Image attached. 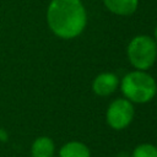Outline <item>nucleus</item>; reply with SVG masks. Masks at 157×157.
<instances>
[{"label":"nucleus","mask_w":157,"mask_h":157,"mask_svg":"<svg viewBox=\"0 0 157 157\" xmlns=\"http://www.w3.org/2000/svg\"><path fill=\"white\" fill-rule=\"evenodd\" d=\"M55 152V144L49 136L37 137L31 146V157H53Z\"/></svg>","instance_id":"nucleus-7"},{"label":"nucleus","mask_w":157,"mask_h":157,"mask_svg":"<svg viewBox=\"0 0 157 157\" xmlns=\"http://www.w3.org/2000/svg\"><path fill=\"white\" fill-rule=\"evenodd\" d=\"M108 11L118 16L132 15L139 6V0H103Z\"/></svg>","instance_id":"nucleus-6"},{"label":"nucleus","mask_w":157,"mask_h":157,"mask_svg":"<svg viewBox=\"0 0 157 157\" xmlns=\"http://www.w3.org/2000/svg\"><path fill=\"white\" fill-rule=\"evenodd\" d=\"M124 98L131 103L144 104L152 101L157 93V82L147 72L142 70H134L124 75L119 81Z\"/></svg>","instance_id":"nucleus-2"},{"label":"nucleus","mask_w":157,"mask_h":157,"mask_svg":"<svg viewBox=\"0 0 157 157\" xmlns=\"http://www.w3.org/2000/svg\"><path fill=\"white\" fill-rule=\"evenodd\" d=\"M130 157H157V146L152 144H140L137 145Z\"/></svg>","instance_id":"nucleus-9"},{"label":"nucleus","mask_w":157,"mask_h":157,"mask_svg":"<svg viewBox=\"0 0 157 157\" xmlns=\"http://www.w3.org/2000/svg\"><path fill=\"white\" fill-rule=\"evenodd\" d=\"M126 55L135 70L147 71L157 59V42L146 34L135 36L128 44Z\"/></svg>","instance_id":"nucleus-3"},{"label":"nucleus","mask_w":157,"mask_h":157,"mask_svg":"<svg viewBox=\"0 0 157 157\" xmlns=\"http://www.w3.org/2000/svg\"><path fill=\"white\" fill-rule=\"evenodd\" d=\"M135 115L134 103L126 98H117L110 102L105 112L107 124L114 130H123L128 128Z\"/></svg>","instance_id":"nucleus-4"},{"label":"nucleus","mask_w":157,"mask_h":157,"mask_svg":"<svg viewBox=\"0 0 157 157\" xmlns=\"http://www.w3.org/2000/svg\"><path fill=\"white\" fill-rule=\"evenodd\" d=\"M156 42H157V26H156V28H155V38H153Z\"/></svg>","instance_id":"nucleus-10"},{"label":"nucleus","mask_w":157,"mask_h":157,"mask_svg":"<svg viewBox=\"0 0 157 157\" xmlns=\"http://www.w3.org/2000/svg\"><path fill=\"white\" fill-rule=\"evenodd\" d=\"M119 78L113 72H101L92 81V91L99 97H108L117 91Z\"/></svg>","instance_id":"nucleus-5"},{"label":"nucleus","mask_w":157,"mask_h":157,"mask_svg":"<svg viewBox=\"0 0 157 157\" xmlns=\"http://www.w3.org/2000/svg\"><path fill=\"white\" fill-rule=\"evenodd\" d=\"M118 157H129V156H126L124 152H121V153H119V155H118Z\"/></svg>","instance_id":"nucleus-11"},{"label":"nucleus","mask_w":157,"mask_h":157,"mask_svg":"<svg viewBox=\"0 0 157 157\" xmlns=\"http://www.w3.org/2000/svg\"><path fill=\"white\" fill-rule=\"evenodd\" d=\"M50 31L61 39L78 37L87 25V12L81 0H52L47 9Z\"/></svg>","instance_id":"nucleus-1"},{"label":"nucleus","mask_w":157,"mask_h":157,"mask_svg":"<svg viewBox=\"0 0 157 157\" xmlns=\"http://www.w3.org/2000/svg\"><path fill=\"white\" fill-rule=\"evenodd\" d=\"M59 157H91V150L81 141H69L60 147Z\"/></svg>","instance_id":"nucleus-8"}]
</instances>
